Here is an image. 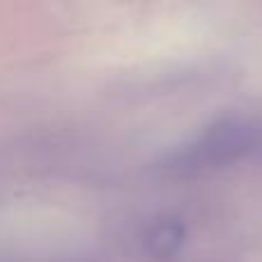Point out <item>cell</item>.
<instances>
[{
    "mask_svg": "<svg viewBox=\"0 0 262 262\" xmlns=\"http://www.w3.org/2000/svg\"><path fill=\"white\" fill-rule=\"evenodd\" d=\"M260 145L262 127L255 120L244 115H223L214 120L191 143L180 145L175 152H168L159 168L170 177H189L219 170L260 149Z\"/></svg>",
    "mask_w": 262,
    "mask_h": 262,
    "instance_id": "1",
    "label": "cell"
},
{
    "mask_svg": "<svg viewBox=\"0 0 262 262\" xmlns=\"http://www.w3.org/2000/svg\"><path fill=\"white\" fill-rule=\"evenodd\" d=\"M72 262H76V260H72Z\"/></svg>",
    "mask_w": 262,
    "mask_h": 262,
    "instance_id": "4",
    "label": "cell"
},
{
    "mask_svg": "<svg viewBox=\"0 0 262 262\" xmlns=\"http://www.w3.org/2000/svg\"><path fill=\"white\" fill-rule=\"evenodd\" d=\"M260 152H262V145H260Z\"/></svg>",
    "mask_w": 262,
    "mask_h": 262,
    "instance_id": "3",
    "label": "cell"
},
{
    "mask_svg": "<svg viewBox=\"0 0 262 262\" xmlns=\"http://www.w3.org/2000/svg\"><path fill=\"white\" fill-rule=\"evenodd\" d=\"M186 239H189V228L180 216L159 214L143 226L138 246L149 262H170L182 253Z\"/></svg>",
    "mask_w": 262,
    "mask_h": 262,
    "instance_id": "2",
    "label": "cell"
}]
</instances>
